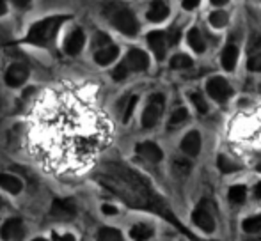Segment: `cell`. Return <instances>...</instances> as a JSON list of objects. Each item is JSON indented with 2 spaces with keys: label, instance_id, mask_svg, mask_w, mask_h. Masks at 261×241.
<instances>
[{
  "label": "cell",
  "instance_id": "obj_3",
  "mask_svg": "<svg viewBox=\"0 0 261 241\" xmlns=\"http://www.w3.org/2000/svg\"><path fill=\"white\" fill-rule=\"evenodd\" d=\"M71 16H64V14H59V16H48L41 21H36L34 25L29 31L25 43L34 46H48L50 43L55 39L59 28L64 21H68Z\"/></svg>",
  "mask_w": 261,
  "mask_h": 241
},
{
  "label": "cell",
  "instance_id": "obj_12",
  "mask_svg": "<svg viewBox=\"0 0 261 241\" xmlns=\"http://www.w3.org/2000/svg\"><path fill=\"white\" fill-rule=\"evenodd\" d=\"M84 43H86V34H84L82 28H75L71 34L68 36L64 43V52L68 55H76L80 50L84 48Z\"/></svg>",
  "mask_w": 261,
  "mask_h": 241
},
{
  "label": "cell",
  "instance_id": "obj_35",
  "mask_svg": "<svg viewBox=\"0 0 261 241\" xmlns=\"http://www.w3.org/2000/svg\"><path fill=\"white\" fill-rule=\"evenodd\" d=\"M178 41H179V31L178 28H171L167 32V43L169 45H176Z\"/></svg>",
  "mask_w": 261,
  "mask_h": 241
},
{
  "label": "cell",
  "instance_id": "obj_30",
  "mask_svg": "<svg viewBox=\"0 0 261 241\" xmlns=\"http://www.w3.org/2000/svg\"><path fill=\"white\" fill-rule=\"evenodd\" d=\"M128 71H130V69H128V66L124 64V61H123V62H121V64L117 66V68L112 71V78H114V80H117V82H119V80H124V78H126V75H128Z\"/></svg>",
  "mask_w": 261,
  "mask_h": 241
},
{
  "label": "cell",
  "instance_id": "obj_21",
  "mask_svg": "<svg viewBox=\"0 0 261 241\" xmlns=\"http://www.w3.org/2000/svg\"><path fill=\"white\" fill-rule=\"evenodd\" d=\"M189 45L192 46V50L194 52H197V53H203L204 52V39H203V36H201V32L197 31V28H192V31L189 32Z\"/></svg>",
  "mask_w": 261,
  "mask_h": 241
},
{
  "label": "cell",
  "instance_id": "obj_33",
  "mask_svg": "<svg viewBox=\"0 0 261 241\" xmlns=\"http://www.w3.org/2000/svg\"><path fill=\"white\" fill-rule=\"evenodd\" d=\"M174 169H176V172L187 174V172H190V163L189 162H183V160H176V162H174Z\"/></svg>",
  "mask_w": 261,
  "mask_h": 241
},
{
  "label": "cell",
  "instance_id": "obj_40",
  "mask_svg": "<svg viewBox=\"0 0 261 241\" xmlns=\"http://www.w3.org/2000/svg\"><path fill=\"white\" fill-rule=\"evenodd\" d=\"M6 11H7L6 2H4V0H0V16H2V14H6Z\"/></svg>",
  "mask_w": 261,
  "mask_h": 241
},
{
  "label": "cell",
  "instance_id": "obj_22",
  "mask_svg": "<svg viewBox=\"0 0 261 241\" xmlns=\"http://www.w3.org/2000/svg\"><path fill=\"white\" fill-rule=\"evenodd\" d=\"M245 195H247V190H245V186H242V185L231 186L229 193H227V197H229V200L233 204H242L245 200Z\"/></svg>",
  "mask_w": 261,
  "mask_h": 241
},
{
  "label": "cell",
  "instance_id": "obj_41",
  "mask_svg": "<svg viewBox=\"0 0 261 241\" xmlns=\"http://www.w3.org/2000/svg\"><path fill=\"white\" fill-rule=\"evenodd\" d=\"M254 193H256V197H258V199H261V183H258V185H256Z\"/></svg>",
  "mask_w": 261,
  "mask_h": 241
},
{
  "label": "cell",
  "instance_id": "obj_10",
  "mask_svg": "<svg viewBox=\"0 0 261 241\" xmlns=\"http://www.w3.org/2000/svg\"><path fill=\"white\" fill-rule=\"evenodd\" d=\"M148 43L149 46H151L153 53L156 55L158 61H162L165 57V52H167V34H164V32L160 31H155L151 32V34H148Z\"/></svg>",
  "mask_w": 261,
  "mask_h": 241
},
{
  "label": "cell",
  "instance_id": "obj_8",
  "mask_svg": "<svg viewBox=\"0 0 261 241\" xmlns=\"http://www.w3.org/2000/svg\"><path fill=\"white\" fill-rule=\"evenodd\" d=\"M29 78V68L25 64H11L6 71V83L9 87H20Z\"/></svg>",
  "mask_w": 261,
  "mask_h": 241
},
{
  "label": "cell",
  "instance_id": "obj_1",
  "mask_svg": "<svg viewBox=\"0 0 261 241\" xmlns=\"http://www.w3.org/2000/svg\"><path fill=\"white\" fill-rule=\"evenodd\" d=\"M109 130L103 115L75 89L50 91L36 105L31 151L46 170L75 174L105 147Z\"/></svg>",
  "mask_w": 261,
  "mask_h": 241
},
{
  "label": "cell",
  "instance_id": "obj_45",
  "mask_svg": "<svg viewBox=\"0 0 261 241\" xmlns=\"http://www.w3.org/2000/svg\"><path fill=\"white\" fill-rule=\"evenodd\" d=\"M4 206V202H2V199H0V207H2Z\"/></svg>",
  "mask_w": 261,
  "mask_h": 241
},
{
  "label": "cell",
  "instance_id": "obj_31",
  "mask_svg": "<svg viewBox=\"0 0 261 241\" xmlns=\"http://www.w3.org/2000/svg\"><path fill=\"white\" fill-rule=\"evenodd\" d=\"M137 101H139V98H137V96H132L130 100H128L126 108H124V114H123V120H124V123H128V120H130L132 114H134L135 105H137Z\"/></svg>",
  "mask_w": 261,
  "mask_h": 241
},
{
  "label": "cell",
  "instance_id": "obj_26",
  "mask_svg": "<svg viewBox=\"0 0 261 241\" xmlns=\"http://www.w3.org/2000/svg\"><path fill=\"white\" fill-rule=\"evenodd\" d=\"M192 66V59H190L189 55H183V53H179V55H174L171 59V68L172 69H187Z\"/></svg>",
  "mask_w": 261,
  "mask_h": 241
},
{
  "label": "cell",
  "instance_id": "obj_34",
  "mask_svg": "<svg viewBox=\"0 0 261 241\" xmlns=\"http://www.w3.org/2000/svg\"><path fill=\"white\" fill-rule=\"evenodd\" d=\"M94 45H96L98 48H105V46L110 45V39L107 38L105 34H96V38H94Z\"/></svg>",
  "mask_w": 261,
  "mask_h": 241
},
{
  "label": "cell",
  "instance_id": "obj_46",
  "mask_svg": "<svg viewBox=\"0 0 261 241\" xmlns=\"http://www.w3.org/2000/svg\"><path fill=\"white\" fill-rule=\"evenodd\" d=\"M259 89H261V87H259Z\"/></svg>",
  "mask_w": 261,
  "mask_h": 241
},
{
  "label": "cell",
  "instance_id": "obj_42",
  "mask_svg": "<svg viewBox=\"0 0 261 241\" xmlns=\"http://www.w3.org/2000/svg\"><path fill=\"white\" fill-rule=\"evenodd\" d=\"M210 2H212L213 6H224V4H226L227 0H210Z\"/></svg>",
  "mask_w": 261,
  "mask_h": 241
},
{
  "label": "cell",
  "instance_id": "obj_2",
  "mask_svg": "<svg viewBox=\"0 0 261 241\" xmlns=\"http://www.w3.org/2000/svg\"><path fill=\"white\" fill-rule=\"evenodd\" d=\"M98 181L109 192L116 193L124 204L137 209H149L156 213H164L165 206L160 197L151 190L149 183L135 170L128 169L121 163H105L98 172Z\"/></svg>",
  "mask_w": 261,
  "mask_h": 241
},
{
  "label": "cell",
  "instance_id": "obj_20",
  "mask_svg": "<svg viewBox=\"0 0 261 241\" xmlns=\"http://www.w3.org/2000/svg\"><path fill=\"white\" fill-rule=\"evenodd\" d=\"M0 186L9 193H20L23 188V183L11 174H0Z\"/></svg>",
  "mask_w": 261,
  "mask_h": 241
},
{
  "label": "cell",
  "instance_id": "obj_5",
  "mask_svg": "<svg viewBox=\"0 0 261 241\" xmlns=\"http://www.w3.org/2000/svg\"><path fill=\"white\" fill-rule=\"evenodd\" d=\"M213 202L210 200H203L199 206L196 207V211L192 213V220L197 227H201L204 232H213L215 231V218H213Z\"/></svg>",
  "mask_w": 261,
  "mask_h": 241
},
{
  "label": "cell",
  "instance_id": "obj_32",
  "mask_svg": "<svg viewBox=\"0 0 261 241\" xmlns=\"http://www.w3.org/2000/svg\"><path fill=\"white\" fill-rule=\"evenodd\" d=\"M247 66H249V69H251V71H261V53L252 55L251 59H249Z\"/></svg>",
  "mask_w": 261,
  "mask_h": 241
},
{
  "label": "cell",
  "instance_id": "obj_14",
  "mask_svg": "<svg viewBox=\"0 0 261 241\" xmlns=\"http://www.w3.org/2000/svg\"><path fill=\"white\" fill-rule=\"evenodd\" d=\"M76 213V207L73 200H54L52 204V217L55 218H71L75 217Z\"/></svg>",
  "mask_w": 261,
  "mask_h": 241
},
{
  "label": "cell",
  "instance_id": "obj_15",
  "mask_svg": "<svg viewBox=\"0 0 261 241\" xmlns=\"http://www.w3.org/2000/svg\"><path fill=\"white\" fill-rule=\"evenodd\" d=\"M181 149L185 155L189 156H197L201 151V137L197 131H190L183 137L181 140Z\"/></svg>",
  "mask_w": 261,
  "mask_h": 241
},
{
  "label": "cell",
  "instance_id": "obj_29",
  "mask_svg": "<svg viewBox=\"0 0 261 241\" xmlns=\"http://www.w3.org/2000/svg\"><path fill=\"white\" fill-rule=\"evenodd\" d=\"M190 98H192V101H194V105H196L197 112H199V114H206V112H208V103H206V101H204L203 94L194 93Z\"/></svg>",
  "mask_w": 261,
  "mask_h": 241
},
{
  "label": "cell",
  "instance_id": "obj_11",
  "mask_svg": "<svg viewBox=\"0 0 261 241\" xmlns=\"http://www.w3.org/2000/svg\"><path fill=\"white\" fill-rule=\"evenodd\" d=\"M124 64L128 66L130 71H144L149 66V59L142 50H130L124 59Z\"/></svg>",
  "mask_w": 261,
  "mask_h": 241
},
{
  "label": "cell",
  "instance_id": "obj_7",
  "mask_svg": "<svg viewBox=\"0 0 261 241\" xmlns=\"http://www.w3.org/2000/svg\"><path fill=\"white\" fill-rule=\"evenodd\" d=\"M206 91H208L210 96H212L215 101H219V103H224V101H226L227 98L233 94L229 83H227L224 78H220V76H215V78H210L208 80Z\"/></svg>",
  "mask_w": 261,
  "mask_h": 241
},
{
  "label": "cell",
  "instance_id": "obj_18",
  "mask_svg": "<svg viewBox=\"0 0 261 241\" xmlns=\"http://www.w3.org/2000/svg\"><path fill=\"white\" fill-rule=\"evenodd\" d=\"M238 62V48L234 45H227L222 52V66L226 71H233Z\"/></svg>",
  "mask_w": 261,
  "mask_h": 241
},
{
  "label": "cell",
  "instance_id": "obj_43",
  "mask_svg": "<svg viewBox=\"0 0 261 241\" xmlns=\"http://www.w3.org/2000/svg\"><path fill=\"white\" fill-rule=\"evenodd\" d=\"M256 170H258V172H261V162L258 163V165H256Z\"/></svg>",
  "mask_w": 261,
  "mask_h": 241
},
{
  "label": "cell",
  "instance_id": "obj_27",
  "mask_svg": "<svg viewBox=\"0 0 261 241\" xmlns=\"http://www.w3.org/2000/svg\"><path fill=\"white\" fill-rule=\"evenodd\" d=\"M189 117V112L185 110V108H178V110H174V114L171 115V119H169V128H176L179 126V124H183Z\"/></svg>",
  "mask_w": 261,
  "mask_h": 241
},
{
  "label": "cell",
  "instance_id": "obj_17",
  "mask_svg": "<svg viewBox=\"0 0 261 241\" xmlns=\"http://www.w3.org/2000/svg\"><path fill=\"white\" fill-rule=\"evenodd\" d=\"M167 16H169V7L165 6L162 0H155V2L149 6V11H148L149 21H162Z\"/></svg>",
  "mask_w": 261,
  "mask_h": 241
},
{
  "label": "cell",
  "instance_id": "obj_37",
  "mask_svg": "<svg viewBox=\"0 0 261 241\" xmlns=\"http://www.w3.org/2000/svg\"><path fill=\"white\" fill-rule=\"evenodd\" d=\"M11 2H13L16 7H20V9H27V7H31L32 0H11Z\"/></svg>",
  "mask_w": 261,
  "mask_h": 241
},
{
  "label": "cell",
  "instance_id": "obj_13",
  "mask_svg": "<svg viewBox=\"0 0 261 241\" xmlns=\"http://www.w3.org/2000/svg\"><path fill=\"white\" fill-rule=\"evenodd\" d=\"M137 153L141 158L148 160V162H151V163H158L162 158H164L162 149L158 147L156 144H153V142H142V144H139Z\"/></svg>",
  "mask_w": 261,
  "mask_h": 241
},
{
  "label": "cell",
  "instance_id": "obj_4",
  "mask_svg": "<svg viewBox=\"0 0 261 241\" xmlns=\"http://www.w3.org/2000/svg\"><path fill=\"white\" fill-rule=\"evenodd\" d=\"M105 13L110 23L124 36H135L139 32V21L135 20V14L128 7L119 6V4H110Z\"/></svg>",
  "mask_w": 261,
  "mask_h": 241
},
{
  "label": "cell",
  "instance_id": "obj_36",
  "mask_svg": "<svg viewBox=\"0 0 261 241\" xmlns=\"http://www.w3.org/2000/svg\"><path fill=\"white\" fill-rule=\"evenodd\" d=\"M197 6H199V0H183V7L189 11L196 9Z\"/></svg>",
  "mask_w": 261,
  "mask_h": 241
},
{
  "label": "cell",
  "instance_id": "obj_44",
  "mask_svg": "<svg viewBox=\"0 0 261 241\" xmlns=\"http://www.w3.org/2000/svg\"><path fill=\"white\" fill-rule=\"evenodd\" d=\"M34 241H46V239H43V238H38V239H34Z\"/></svg>",
  "mask_w": 261,
  "mask_h": 241
},
{
  "label": "cell",
  "instance_id": "obj_25",
  "mask_svg": "<svg viewBox=\"0 0 261 241\" xmlns=\"http://www.w3.org/2000/svg\"><path fill=\"white\" fill-rule=\"evenodd\" d=\"M244 231L245 232H261V215H256V217H251L247 220H244Z\"/></svg>",
  "mask_w": 261,
  "mask_h": 241
},
{
  "label": "cell",
  "instance_id": "obj_38",
  "mask_svg": "<svg viewBox=\"0 0 261 241\" xmlns=\"http://www.w3.org/2000/svg\"><path fill=\"white\" fill-rule=\"evenodd\" d=\"M101 211H103L105 215H117V209H116V207H114V206H109V204H103Z\"/></svg>",
  "mask_w": 261,
  "mask_h": 241
},
{
  "label": "cell",
  "instance_id": "obj_23",
  "mask_svg": "<svg viewBox=\"0 0 261 241\" xmlns=\"http://www.w3.org/2000/svg\"><path fill=\"white\" fill-rule=\"evenodd\" d=\"M98 241H123V236L117 229L112 227H103L98 232Z\"/></svg>",
  "mask_w": 261,
  "mask_h": 241
},
{
  "label": "cell",
  "instance_id": "obj_19",
  "mask_svg": "<svg viewBox=\"0 0 261 241\" xmlns=\"http://www.w3.org/2000/svg\"><path fill=\"white\" fill-rule=\"evenodd\" d=\"M153 227L148 224H137L130 229V236L134 241H148L153 238Z\"/></svg>",
  "mask_w": 261,
  "mask_h": 241
},
{
  "label": "cell",
  "instance_id": "obj_39",
  "mask_svg": "<svg viewBox=\"0 0 261 241\" xmlns=\"http://www.w3.org/2000/svg\"><path fill=\"white\" fill-rule=\"evenodd\" d=\"M54 239L55 241H75V238H73L71 234H66V236H62V238H59V236L54 234Z\"/></svg>",
  "mask_w": 261,
  "mask_h": 241
},
{
  "label": "cell",
  "instance_id": "obj_24",
  "mask_svg": "<svg viewBox=\"0 0 261 241\" xmlns=\"http://www.w3.org/2000/svg\"><path fill=\"white\" fill-rule=\"evenodd\" d=\"M217 165H219V169H220V172H224V174H231V172H237L240 167L237 165L234 162H231L229 158H226L224 155H220L219 156V160H217Z\"/></svg>",
  "mask_w": 261,
  "mask_h": 241
},
{
  "label": "cell",
  "instance_id": "obj_28",
  "mask_svg": "<svg viewBox=\"0 0 261 241\" xmlns=\"http://www.w3.org/2000/svg\"><path fill=\"white\" fill-rule=\"evenodd\" d=\"M210 23H212L213 27H217V28L224 27V25L227 23V14L222 13V11H215V13L210 14Z\"/></svg>",
  "mask_w": 261,
  "mask_h": 241
},
{
  "label": "cell",
  "instance_id": "obj_16",
  "mask_svg": "<svg viewBox=\"0 0 261 241\" xmlns=\"http://www.w3.org/2000/svg\"><path fill=\"white\" fill-rule=\"evenodd\" d=\"M119 55V48L114 45H109L105 48H100L96 53H94V61L98 62L100 66H109L110 62H114Z\"/></svg>",
  "mask_w": 261,
  "mask_h": 241
},
{
  "label": "cell",
  "instance_id": "obj_6",
  "mask_svg": "<svg viewBox=\"0 0 261 241\" xmlns=\"http://www.w3.org/2000/svg\"><path fill=\"white\" fill-rule=\"evenodd\" d=\"M164 103H165V98L162 94H153L149 98V103L146 107L144 114H142V126L144 128H153L160 119L162 112H164Z\"/></svg>",
  "mask_w": 261,
  "mask_h": 241
},
{
  "label": "cell",
  "instance_id": "obj_9",
  "mask_svg": "<svg viewBox=\"0 0 261 241\" xmlns=\"http://www.w3.org/2000/svg\"><path fill=\"white\" fill-rule=\"evenodd\" d=\"M0 234H2V238L6 241H21L25 236L23 224H21L20 218H11V220H7L2 225Z\"/></svg>",
  "mask_w": 261,
  "mask_h": 241
}]
</instances>
